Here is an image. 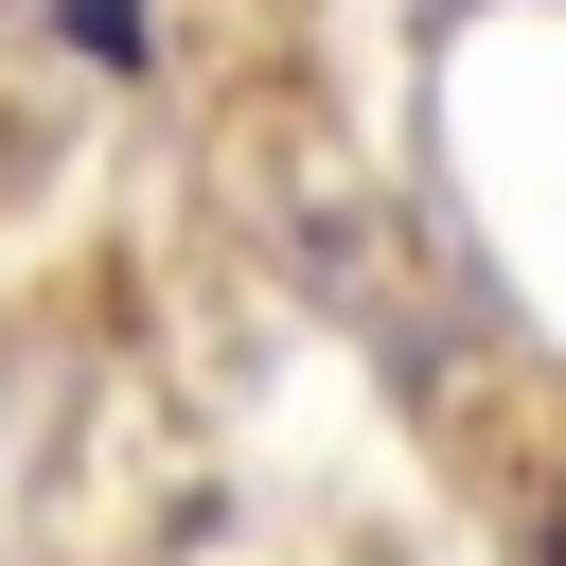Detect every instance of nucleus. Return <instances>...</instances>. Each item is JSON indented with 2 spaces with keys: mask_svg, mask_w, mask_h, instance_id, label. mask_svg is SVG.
<instances>
[{
  "mask_svg": "<svg viewBox=\"0 0 566 566\" xmlns=\"http://www.w3.org/2000/svg\"><path fill=\"white\" fill-rule=\"evenodd\" d=\"M53 18H71L88 53H142V0H53Z\"/></svg>",
  "mask_w": 566,
  "mask_h": 566,
  "instance_id": "nucleus-1",
  "label": "nucleus"
}]
</instances>
